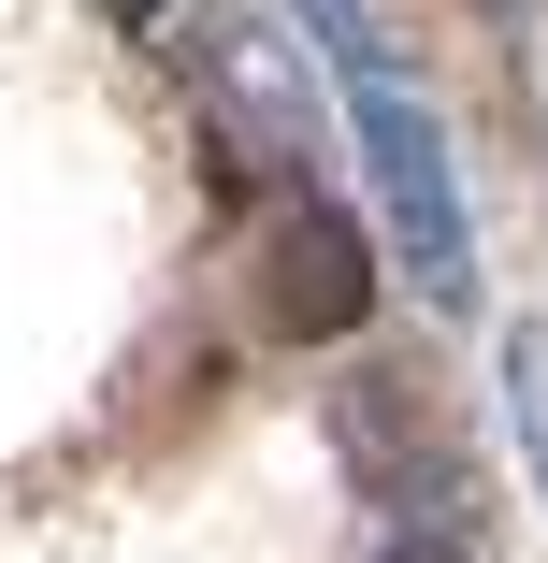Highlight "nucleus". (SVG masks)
<instances>
[{"mask_svg": "<svg viewBox=\"0 0 548 563\" xmlns=\"http://www.w3.org/2000/svg\"><path fill=\"white\" fill-rule=\"evenodd\" d=\"M289 30H303L317 73H333V117H347V145H361V202H376L404 289H418L433 318H462V303H477V202H462L448 117H433V87L404 73L390 15H376V0H289Z\"/></svg>", "mask_w": 548, "mask_h": 563, "instance_id": "nucleus-1", "label": "nucleus"}, {"mask_svg": "<svg viewBox=\"0 0 548 563\" xmlns=\"http://www.w3.org/2000/svg\"><path fill=\"white\" fill-rule=\"evenodd\" d=\"M333 448H347V477L376 492V520H404V534H477V520H462V506H477V463H462L448 405H433V376L361 362V376L333 390Z\"/></svg>", "mask_w": 548, "mask_h": 563, "instance_id": "nucleus-2", "label": "nucleus"}, {"mask_svg": "<svg viewBox=\"0 0 548 563\" xmlns=\"http://www.w3.org/2000/svg\"><path fill=\"white\" fill-rule=\"evenodd\" d=\"M246 217H260V318L289 332V347H347V332L376 318V232L317 174L246 188Z\"/></svg>", "mask_w": 548, "mask_h": 563, "instance_id": "nucleus-3", "label": "nucleus"}, {"mask_svg": "<svg viewBox=\"0 0 548 563\" xmlns=\"http://www.w3.org/2000/svg\"><path fill=\"white\" fill-rule=\"evenodd\" d=\"M505 419H519L534 492H548V332H505Z\"/></svg>", "mask_w": 548, "mask_h": 563, "instance_id": "nucleus-4", "label": "nucleus"}, {"mask_svg": "<svg viewBox=\"0 0 548 563\" xmlns=\"http://www.w3.org/2000/svg\"><path fill=\"white\" fill-rule=\"evenodd\" d=\"M101 15H116V30H131L145 58H174V44L202 30V0H101Z\"/></svg>", "mask_w": 548, "mask_h": 563, "instance_id": "nucleus-5", "label": "nucleus"}, {"mask_svg": "<svg viewBox=\"0 0 548 563\" xmlns=\"http://www.w3.org/2000/svg\"><path fill=\"white\" fill-rule=\"evenodd\" d=\"M404 563H491V549H477V534H418Z\"/></svg>", "mask_w": 548, "mask_h": 563, "instance_id": "nucleus-6", "label": "nucleus"}, {"mask_svg": "<svg viewBox=\"0 0 548 563\" xmlns=\"http://www.w3.org/2000/svg\"><path fill=\"white\" fill-rule=\"evenodd\" d=\"M477 15H491V30H519V15H534V0H477Z\"/></svg>", "mask_w": 548, "mask_h": 563, "instance_id": "nucleus-7", "label": "nucleus"}]
</instances>
